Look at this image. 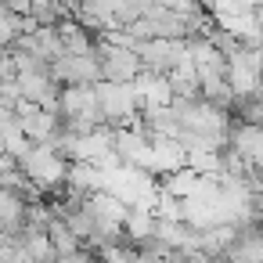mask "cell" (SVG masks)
Wrapping results in <instances>:
<instances>
[{"mask_svg":"<svg viewBox=\"0 0 263 263\" xmlns=\"http://www.w3.org/2000/svg\"><path fill=\"white\" fill-rule=\"evenodd\" d=\"M94 94H98V105H101V119H105V130H126L130 119L137 116V94H134V83H94Z\"/></svg>","mask_w":263,"mask_h":263,"instance_id":"6da1fadb","label":"cell"},{"mask_svg":"<svg viewBox=\"0 0 263 263\" xmlns=\"http://www.w3.org/2000/svg\"><path fill=\"white\" fill-rule=\"evenodd\" d=\"M90 54H94L98 69H101V80H105V83H134V80L141 76V62H137V54L126 51V47H112V44H105V40L98 36Z\"/></svg>","mask_w":263,"mask_h":263,"instance_id":"7a4b0ae2","label":"cell"},{"mask_svg":"<svg viewBox=\"0 0 263 263\" xmlns=\"http://www.w3.org/2000/svg\"><path fill=\"white\" fill-rule=\"evenodd\" d=\"M18 166H22V173H26L40 191H54V187H62V184H65V166H69V162H62L51 148L33 144V148H29V155H26Z\"/></svg>","mask_w":263,"mask_h":263,"instance_id":"3957f363","label":"cell"},{"mask_svg":"<svg viewBox=\"0 0 263 263\" xmlns=\"http://www.w3.org/2000/svg\"><path fill=\"white\" fill-rule=\"evenodd\" d=\"M58 119H83V123L105 126L94 87H62V94H58Z\"/></svg>","mask_w":263,"mask_h":263,"instance_id":"277c9868","label":"cell"},{"mask_svg":"<svg viewBox=\"0 0 263 263\" xmlns=\"http://www.w3.org/2000/svg\"><path fill=\"white\" fill-rule=\"evenodd\" d=\"M65 187L80 191V195H94V191H105V173L90 162H69L65 166Z\"/></svg>","mask_w":263,"mask_h":263,"instance_id":"5b68a950","label":"cell"},{"mask_svg":"<svg viewBox=\"0 0 263 263\" xmlns=\"http://www.w3.org/2000/svg\"><path fill=\"white\" fill-rule=\"evenodd\" d=\"M152 231H155V213H148V209H126L123 238H126L130 245H137V241L152 238Z\"/></svg>","mask_w":263,"mask_h":263,"instance_id":"8992f818","label":"cell"},{"mask_svg":"<svg viewBox=\"0 0 263 263\" xmlns=\"http://www.w3.org/2000/svg\"><path fill=\"white\" fill-rule=\"evenodd\" d=\"M166 83H170L173 98H198V72H195L191 58H187V62H180V65L166 76Z\"/></svg>","mask_w":263,"mask_h":263,"instance_id":"52a82bcc","label":"cell"},{"mask_svg":"<svg viewBox=\"0 0 263 263\" xmlns=\"http://www.w3.org/2000/svg\"><path fill=\"white\" fill-rule=\"evenodd\" d=\"M47 241H51V252H54V256H72V252L80 249V241L69 234V227H65L62 220H51V227H47Z\"/></svg>","mask_w":263,"mask_h":263,"instance_id":"ba28073f","label":"cell"}]
</instances>
